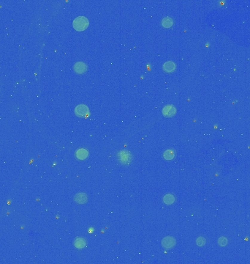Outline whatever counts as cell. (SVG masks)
<instances>
[{
  "label": "cell",
  "mask_w": 250,
  "mask_h": 264,
  "mask_svg": "<svg viewBox=\"0 0 250 264\" xmlns=\"http://www.w3.org/2000/svg\"><path fill=\"white\" fill-rule=\"evenodd\" d=\"M175 200H176V197L172 194H167L163 197V202L167 205L173 204L174 203Z\"/></svg>",
  "instance_id": "cell-10"
},
{
  "label": "cell",
  "mask_w": 250,
  "mask_h": 264,
  "mask_svg": "<svg viewBox=\"0 0 250 264\" xmlns=\"http://www.w3.org/2000/svg\"><path fill=\"white\" fill-rule=\"evenodd\" d=\"M218 244L221 247H225V246H226L228 244V239L225 237L220 238L218 240Z\"/></svg>",
  "instance_id": "cell-14"
},
{
  "label": "cell",
  "mask_w": 250,
  "mask_h": 264,
  "mask_svg": "<svg viewBox=\"0 0 250 264\" xmlns=\"http://www.w3.org/2000/svg\"><path fill=\"white\" fill-rule=\"evenodd\" d=\"M75 113L77 116L81 117H84L89 114V108L84 104H80L77 106L75 109Z\"/></svg>",
  "instance_id": "cell-3"
},
{
  "label": "cell",
  "mask_w": 250,
  "mask_h": 264,
  "mask_svg": "<svg viewBox=\"0 0 250 264\" xmlns=\"http://www.w3.org/2000/svg\"><path fill=\"white\" fill-rule=\"evenodd\" d=\"M75 72L78 74H82L87 70V65L83 62H77L73 66Z\"/></svg>",
  "instance_id": "cell-4"
},
{
  "label": "cell",
  "mask_w": 250,
  "mask_h": 264,
  "mask_svg": "<svg viewBox=\"0 0 250 264\" xmlns=\"http://www.w3.org/2000/svg\"><path fill=\"white\" fill-rule=\"evenodd\" d=\"M88 155H89V153H88L87 150L86 149H79L76 152V156L78 159L79 160H84L86 159V158L88 157Z\"/></svg>",
  "instance_id": "cell-7"
},
{
  "label": "cell",
  "mask_w": 250,
  "mask_h": 264,
  "mask_svg": "<svg viewBox=\"0 0 250 264\" xmlns=\"http://www.w3.org/2000/svg\"><path fill=\"white\" fill-rule=\"evenodd\" d=\"M163 157H164L165 159L166 160H172L174 159L175 157V152L174 150L172 149H170V150H166L163 153Z\"/></svg>",
  "instance_id": "cell-11"
},
{
  "label": "cell",
  "mask_w": 250,
  "mask_h": 264,
  "mask_svg": "<svg viewBox=\"0 0 250 264\" xmlns=\"http://www.w3.org/2000/svg\"><path fill=\"white\" fill-rule=\"evenodd\" d=\"M176 239L174 237L168 236L164 238L162 241V246L166 250H171L176 245Z\"/></svg>",
  "instance_id": "cell-2"
},
{
  "label": "cell",
  "mask_w": 250,
  "mask_h": 264,
  "mask_svg": "<svg viewBox=\"0 0 250 264\" xmlns=\"http://www.w3.org/2000/svg\"><path fill=\"white\" fill-rule=\"evenodd\" d=\"M176 108L174 107L172 105H168V106H165L164 109H162V114L163 115L165 116V117H170L174 116L176 114Z\"/></svg>",
  "instance_id": "cell-5"
},
{
  "label": "cell",
  "mask_w": 250,
  "mask_h": 264,
  "mask_svg": "<svg viewBox=\"0 0 250 264\" xmlns=\"http://www.w3.org/2000/svg\"><path fill=\"white\" fill-rule=\"evenodd\" d=\"M86 242L83 238H77L74 242V246L77 249H83L86 247Z\"/></svg>",
  "instance_id": "cell-8"
},
{
  "label": "cell",
  "mask_w": 250,
  "mask_h": 264,
  "mask_svg": "<svg viewBox=\"0 0 250 264\" xmlns=\"http://www.w3.org/2000/svg\"><path fill=\"white\" fill-rule=\"evenodd\" d=\"M196 243H197V244L198 246H200V247H202V246H203L204 244H205V239H204V238H203V237H199L198 239H197V240H196Z\"/></svg>",
  "instance_id": "cell-15"
},
{
  "label": "cell",
  "mask_w": 250,
  "mask_h": 264,
  "mask_svg": "<svg viewBox=\"0 0 250 264\" xmlns=\"http://www.w3.org/2000/svg\"><path fill=\"white\" fill-rule=\"evenodd\" d=\"M89 26V20L84 16H78L74 19L73 27L77 31H83Z\"/></svg>",
  "instance_id": "cell-1"
},
{
  "label": "cell",
  "mask_w": 250,
  "mask_h": 264,
  "mask_svg": "<svg viewBox=\"0 0 250 264\" xmlns=\"http://www.w3.org/2000/svg\"><path fill=\"white\" fill-rule=\"evenodd\" d=\"M173 24H174L173 19H171L169 17L165 18L162 21V26L164 27H171L173 25Z\"/></svg>",
  "instance_id": "cell-13"
},
{
  "label": "cell",
  "mask_w": 250,
  "mask_h": 264,
  "mask_svg": "<svg viewBox=\"0 0 250 264\" xmlns=\"http://www.w3.org/2000/svg\"><path fill=\"white\" fill-rule=\"evenodd\" d=\"M75 201L77 203H79V204H83V203H86L88 200L87 195L84 193H78L74 197Z\"/></svg>",
  "instance_id": "cell-6"
},
{
  "label": "cell",
  "mask_w": 250,
  "mask_h": 264,
  "mask_svg": "<svg viewBox=\"0 0 250 264\" xmlns=\"http://www.w3.org/2000/svg\"><path fill=\"white\" fill-rule=\"evenodd\" d=\"M121 161L123 163H127L130 160V154L127 151H122L120 153Z\"/></svg>",
  "instance_id": "cell-12"
},
{
  "label": "cell",
  "mask_w": 250,
  "mask_h": 264,
  "mask_svg": "<svg viewBox=\"0 0 250 264\" xmlns=\"http://www.w3.org/2000/svg\"><path fill=\"white\" fill-rule=\"evenodd\" d=\"M176 68V65L174 62H171V61H168L167 62L164 64L163 65V69H164L165 71L168 72V73H171L173 72Z\"/></svg>",
  "instance_id": "cell-9"
}]
</instances>
